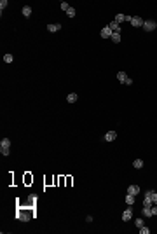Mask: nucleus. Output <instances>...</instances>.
Listing matches in <instances>:
<instances>
[{"mask_svg": "<svg viewBox=\"0 0 157 234\" xmlns=\"http://www.w3.org/2000/svg\"><path fill=\"white\" fill-rule=\"evenodd\" d=\"M16 218H18V220H21V222H28L30 218H31V215H30L28 211H19V213L16 215Z\"/></svg>", "mask_w": 157, "mask_h": 234, "instance_id": "nucleus-2", "label": "nucleus"}, {"mask_svg": "<svg viewBox=\"0 0 157 234\" xmlns=\"http://www.w3.org/2000/svg\"><path fill=\"white\" fill-rule=\"evenodd\" d=\"M112 33H114V31L108 28V26L101 28V39H110V37H112Z\"/></svg>", "mask_w": 157, "mask_h": 234, "instance_id": "nucleus-6", "label": "nucleus"}, {"mask_svg": "<svg viewBox=\"0 0 157 234\" xmlns=\"http://www.w3.org/2000/svg\"><path fill=\"white\" fill-rule=\"evenodd\" d=\"M0 147H10V140L9 138H4V140L0 142Z\"/></svg>", "mask_w": 157, "mask_h": 234, "instance_id": "nucleus-19", "label": "nucleus"}, {"mask_svg": "<svg viewBox=\"0 0 157 234\" xmlns=\"http://www.w3.org/2000/svg\"><path fill=\"white\" fill-rule=\"evenodd\" d=\"M133 166H134L136 169H140V168H143V161H141V159H134V161H133Z\"/></svg>", "mask_w": 157, "mask_h": 234, "instance_id": "nucleus-12", "label": "nucleus"}, {"mask_svg": "<svg viewBox=\"0 0 157 234\" xmlns=\"http://www.w3.org/2000/svg\"><path fill=\"white\" fill-rule=\"evenodd\" d=\"M115 23H119V25H120V23H122V21H126V16H124V14H117V16H115Z\"/></svg>", "mask_w": 157, "mask_h": 234, "instance_id": "nucleus-16", "label": "nucleus"}, {"mask_svg": "<svg viewBox=\"0 0 157 234\" xmlns=\"http://www.w3.org/2000/svg\"><path fill=\"white\" fill-rule=\"evenodd\" d=\"M5 7H7V0H2V2H0V9L4 10Z\"/></svg>", "mask_w": 157, "mask_h": 234, "instance_id": "nucleus-27", "label": "nucleus"}, {"mask_svg": "<svg viewBox=\"0 0 157 234\" xmlns=\"http://www.w3.org/2000/svg\"><path fill=\"white\" fill-rule=\"evenodd\" d=\"M66 14H68L70 18H75V14H77V12H75V9H73V7H70V9L66 10Z\"/></svg>", "mask_w": 157, "mask_h": 234, "instance_id": "nucleus-20", "label": "nucleus"}, {"mask_svg": "<svg viewBox=\"0 0 157 234\" xmlns=\"http://www.w3.org/2000/svg\"><path fill=\"white\" fill-rule=\"evenodd\" d=\"M59 7H61V9L65 10V12H66V10L70 9V5H68V4H66V2H61V4H59Z\"/></svg>", "mask_w": 157, "mask_h": 234, "instance_id": "nucleus-23", "label": "nucleus"}, {"mask_svg": "<svg viewBox=\"0 0 157 234\" xmlns=\"http://www.w3.org/2000/svg\"><path fill=\"white\" fill-rule=\"evenodd\" d=\"M141 213H143V217H152V210L147 208V206H143V211H141Z\"/></svg>", "mask_w": 157, "mask_h": 234, "instance_id": "nucleus-17", "label": "nucleus"}, {"mask_svg": "<svg viewBox=\"0 0 157 234\" xmlns=\"http://www.w3.org/2000/svg\"><path fill=\"white\" fill-rule=\"evenodd\" d=\"M126 79H128V73H126V72H119V73H117V80H119V82H122V84H124V82H126Z\"/></svg>", "mask_w": 157, "mask_h": 234, "instance_id": "nucleus-9", "label": "nucleus"}, {"mask_svg": "<svg viewBox=\"0 0 157 234\" xmlns=\"http://www.w3.org/2000/svg\"><path fill=\"white\" fill-rule=\"evenodd\" d=\"M126 203H128V205L131 206V205H133V203H134V196L128 194V196H126Z\"/></svg>", "mask_w": 157, "mask_h": 234, "instance_id": "nucleus-18", "label": "nucleus"}, {"mask_svg": "<svg viewBox=\"0 0 157 234\" xmlns=\"http://www.w3.org/2000/svg\"><path fill=\"white\" fill-rule=\"evenodd\" d=\"M77 94H75V93H70L68 96H66V101H68V103H75V101H77Z\"/></svg>", "mask_w": 157, "mask_h": 234, "instance_id": "nucleus-10", "label": "nucleus"}, {"mask_svg": "<svg viewBox=\"0 0 157 234\" xmlns=\"http://www.w3.org/2000/svg\"><path fill=\"white\" fill-rule=\"evenodd\" d=\"M143 23H145V21L141 19L140 16H133V19H131V25H133L134 28H138V26H143Z\"/></svg>", "mask_w": 157, "mask_h": 234, "instance_id": "nucleus-3", "label": "nucleus"}, {"mask_svg": "<svg viewBox=\"0 0 157 234\" xmlns=\"http://www.w3.org/2000/svg\"><path fill=\"white\" fill-rule=\"evenodd\" d=\"M117 138V133L115 131H108L107 135H105V142H114Z\"/></svg>", "mask_w": 157, "mask_h": 234, "instance_id": "nucleus-8", "label": "nucleus"}, {"mask_svg": "<svg viewBox=\"0 0 157 234\" xmlns=\"http://www.w3.org/2000/svg\"><path fill=\"white\" fill-rule=\"evenodd\" d=\"M155 28H157V25H155L154 19H147L143 23V30H145V31H154Z\"/></svg>", "mask_w": 157, "mask_h": 234, "instance_id": "nucleus-1", "label": "nucleus"}, {"mask_svg": "<svg viewBox=\"0 0 157 234\" xmlns=\"http://www.w3.org/2000/svg\"><path fill=\"white\" fill-rule=\"evenodd\" d=\"M108 28L112 30L114 33H120V25L115 23V21H110V25H108Z\"/></svg>", "mask_w": 157, "mask_h": 234, "instance_id": "nucleus-5", "label": "nucleus"}, {"mask_svg": "<svg viewBox=\"0 0 157 234\" xmlns=\"http://www.w3.org/2000/svg\"><path fill=\"white\" fill-rule=\"evenodd\" d=\"M131 217H133V210H131V208H128V210L122 213V220H124V222H129V220H131Z\"/></svg>", "mask_w": 157, "mask_h": 234, "instance_id": "nucleus-7", "label": "nucleus"}, {"mask_svg": "<svg viewBox=\"0 0 157 234\" xmlns=\"http://www.w3.org/2000/svg\"><path fill=\"white\" fill-rule=\"evenodd\" d=\"M150 210H152V217L157 215V205H152V206H150Z\"/></svg>", "mask_w": 157, "mask_h": 234, "instance_id": "nucleus-26", "label": "nucleus"}, {"mask_svg": "<svg viewBox=\"0 0 157 234\" xmlns=\"http://www.w3.org/2000/svg\"><path fill=\"white\" fill-rule=\"evenodd\" d=\"M124 84H128V86H131V84H133V79H126V82H124Z\"/></svg>", "mask_w": 157, "mask_h": 234, "instance_id": "nucleus-28", "label": "nucleus"}, {"mask_svg": "<svg viewBox=\"0 0 157 234\" xmlns=\"http://www.w3.org/2000/svg\"><path fill=\"white\" fill-rule=\"evenodd\" d=\"M134 225H136L138 229H140V227L143 225V218H136V220H134Z\"/></svg>", "mask_w": 157, "mask_h": 234, "instance_id": "nucleus-24", "label": "nucleus"}, {"mask_svg": "<svg viewBox=\"0 0 157 234\" xmlns=\"http://www.w3.org/2000/svg\"><path fill=\"white\" fill-rule=\"evenodd\" d=\"M150 232V229H148V227H145V225H141V227H140V234H148Z\"/></svg>", "mask_w": 157, "mask_h": 234, "instance_id": "nucleus-21", "label": "nucleus"}, {"mask_svg": "<svg viewBox=\"0 0 157 234\" xmlns=\"http://www.w3.org/2000/svg\"><path fill=\"white\" fill-rule=\"evenodd\" d=\"M150 199H152V203H154V205H157V192H152Z\"/></svg>", "mask_w": 157, "mask_h": 234, "instance_id": "nucleus-25", "label": "nucleus"}, {"mask_svg": "<svg viewBox=\"0 0 157 234\" xmlns=\"http://www.w3.org/2000/svg\"><path fill=\"white\" fill-rule=\"evenodd\" d=\"M110 39H112V42L119 44V42H120V33H112V37H110Z\"/></svg>", "mask_w": 157, "mask_h": 234, "instance_id": "nucleus-15", "label": "nucleus"}, {"mask_svg": "<svg viewBox=\"0 0 157 234\" xmlns=\"http://www.w3.org/2000/svg\"><path fill=\"white\" fill-rule=\"evenodd\" d=\"M47 30H49L51 33H54V31L61 30V25H47Z\"/></svg>", "mask_w": 157, "mask_h": 234, "instance_id": "nucleus-11", "label": "nucleus"}, {"mask_svg": "<svg viewBox=\"0 0 157 234\" xmlns=\"http://www.w3.org/2000/svg\"><path fill=\"white\" fill-rule=\"evenodd\" d=\"M0 154H2V156H9L10 148H9V147H0Z\"/></svg>", "mask_w": 157, "mask_h": 234, "instance_id": "nucleus-13", "label": "nucleus"}, {"mask_svg": "<svg viewBox=\"0 0 157 234\" xmlns=\"http://www.w3.org/2000/svg\"><path fill=\"white\" fill-rule=\"evenodd\" d=\"M21 12H23V16H30V14H31V7H30V5H25Z\"/></svg>", "mask_w": 157, "mask_h": 234, "instance_id": "nucleus-14", "label": "nucleus"}, {"mask_svg": "<svg viewBox=\"0 0 157 234\" xmlns=\"http://www.w3.org/2000/svg\"><path fill=\"white\" fill-rule=\"evenodd\" d=\"M12 54H5V56H4V61H5V63H12Z\"/></svg>", "mask_w": 157, "mask_h": 234, "instance_id": "nucleus-22", "label": "nucleus"}, {"mask_svg": "<svg viewBox=\"0 0 157 234\" xmlns=\"http://www.w3.org/2000/svg\"><path fill=\"white\" fill-rule=\"evenodd\" d=\"M128 194H131V196L136 197V196L140 194V187H138V185H129L128 187Z\"/></svg>", "mask_w": 157, "mask_h": 234, "instance_id": "nucleus-4", "label": "nucleus"}]
</instances>
